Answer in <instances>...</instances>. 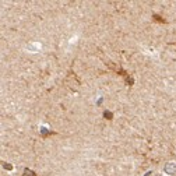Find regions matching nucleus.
Returning a JSON list of instances; mask_svg holds the SVG:
<instances>
[{
    "label": "nucleus",
    "mask_w": 176,
    "mask_h": 176,
    "mask_svg": "<svg viewBox=\"0 0 176 176\" xmlns=\"http://www.w3.org/2000/svg\"><path fill=\"white\" fill-rule=\"evenodd\" d=\"M27 49H28L29 52H32V53H35V52H38L41 49V45L39 43H29V45L27 46Z\"/></svg>",
    "instance_id": "2"
},
{
    "label": "nucleus",
    "mask_w": 176,
    "mask_h": 176,
    "mask_svg": "<svg viewBox=\"0 0 176 176\" xmlns=\"http://www.w3.org/2000/svg\"><path fill=\"white\" fill-rule=\"evenodd\" d=\"M165 175H176V162H168L164 168Z\"/></svg>",
    "instance_id": "1"
}]
</instances>
